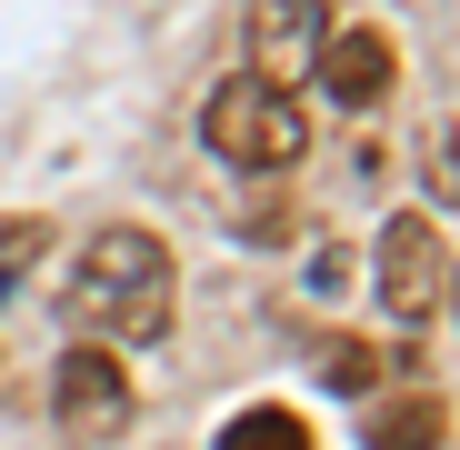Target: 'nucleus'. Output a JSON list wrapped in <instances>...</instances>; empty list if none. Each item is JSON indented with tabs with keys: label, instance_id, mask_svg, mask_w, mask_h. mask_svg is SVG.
<instances>
[{
	"label": "nucleus",
	"instance_id": "nucleus-11",
	"mask_svg": "<svg viewBox=\"0 0 460 450\" xmlns=\"http://www.w3.org/2000/svg\"><path fill=\"white\" fill-rule=\"evenodd\" d=\"M450 300H460V270H450Z\"/></svg>",
	"mask_w": 460,
	"mask_h": 450
},
{
	"label": "nucleus",
	"instance_id": "nucleus-8",
	"mask_svg": "<svg viewBox=\"0 0 460 450\" xmlns=\"http://www.w3.org/2000/svg\"><path fill=\"white\" fill-rule=\"evenodd\" d=\"M220 450H311V430H300V410L261 401V410H230L220 420Z\"/></svg>",
	"mask_w": 460,
	"mask_h": 450
},
{
	"label": "nucleus",
	"instance_id": "nucleus-6",
	"mask_svg": "<svg viewBox=\"0 0 460 450\" xmlns=\"http://www.w3.org/2000/svg\"><path fill=\"white\" fill-rule=\"evenodd\" d=\"M321 91L341 101V110H370L380 91H391V40L380 31H321Z\"/></svg>",
	"mask_w": 460,
	"mask_h": 450
},
{
	"label": "nucleus",
	"instance_id": "nucleus-9",
	"mask_svg": "<svg viewBox=\"0 0 460 450\" xmlns=\"http://www.w3.org/2000/svg\"><path fill=\"white\" fill-rule=\"evenodd\" d=\"M311 360H321V381H331V391H370V381H380V350H370V340H350V331H341V340H321Z\"/></svg>",
	"mask_w": 460,
	"mask_h": 450
},
{
	"label": "nucleus",
	"instance_id": "nucleus-5",
	"mask_svg": "<svg viewBox=\"0 0 460 450\" xmlns=\"http://www.w3.org/2000/svg\"><path fill=\"white\" fill-rule=\"evenodd\" d=\"M321 31H331V11H321V0H251V70L290 91L300 70L321 60Z\"/></svg>",
	"mask_w": 460,
	"mask_h": 450
},
{
	"label": "nucleus",
	"instance_id": "nucleus-7",
	"mask_svg": "<svg viewBox=\"0 0 460 450\" xmlns=\"http://www.w3.org/2000/svg\"><path fill=\"white\" fill-rule=\"evenodd\" d=\"M440 430H450V410L430 391H411V401H391L370 420V450H440Z\"/></svg>",
	"mask_w": 460,
	"mask_h": 450
},
{
	"label": "nucleus",
	"instance_id": "nucleus-2",
	"mask_svg": "<svg viewBox=\"0 0 460 450\" xmlns=\"http://www.w3.org/2000/svg\"><path fill=\"white\" fill-rule=\"evenodd\" d=\"M200 140L230 171H290L300 150H311V110H300L280 81H261V70H230V81L210 91V110H200Z\"/></svg>",
	"mask_w": 460,
	"mask_h": 450
},
{
	"label": "nucleus",
	"instance_id": "nucleus-3",
	"mask_svg": "<svg viewBox=\"0 0 460 450\" xmlns=\"http://www.w3.org/2000/svg\"><path fill=\"white\" fill-rule=\"evenodd\" d=\"M50 410H60V430L70 440H120L130 430V370L101 350V340H81V350H60V381H50Z\"/></svg>",
	"mask_w": 460,
	"mask_h": 450
},
{
	"label": "nucleus",
	"instance_id": "nucleus-1",
	"mask_svg": "<svg viewBox=\"0 0 460 450\" xmlns=\"http://www.w3.org/2000/svg\"><path fill=\"white\" fill-rule=\"evenodd\" d=\"M70 321L91 340H161L171 331V251L150 231H101L70 280Z\"/></svg>",
	"mask_w": 460,
	"mask_h": 450
},
{
	"label": "nucleus",
	"instance_id": "nucleus-4",
	"mask_svg": "<svg viewBox=\"0 0 460 450\" xmlns=\"http://www.w3.org/2000/svg\"><path fill=\"white\" fill-rule=\"evenodd\" d=\"M440 290H450V260H440V231L420 210H401L391 231H380V311H391L401 331H420L440 311Z\"/></svg>",
	"mask_w": 460,
	"mask_h": 450
},
{
	"label": "nucleus",
	"instance_id": "nucleus-10",
	"mask_svg": "<svg viewBox=\"0 0 460 450\" xmlns=\"http://www.w3.org/2000/svg\"><path fill=\"white\" fill-rule=\"evenodd\" d=\"M40 251H50V220L11 210V220H0V290H11L21 270H40Z\"/></svg>",
	"mask_w": 460,
	"mask_h": 450
}]
</instances>
